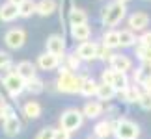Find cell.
Wrapping results in <instances>:
<instances>
[{"label":"cell","instance_id":"obj_8","mask_svg":"<svg viewBox=\"0 0 151 139\" xmlns=\"http://www.w3.org/2000/svg\"><path fill=\"white\" fill-rule=\"evenodd\" d=\"M149 22H151V19L146 11H134V13H131L127 17V28L132 30L134 33H144L147 30Z\"/></svg>","mask_w":151,"mask_h":139},{"label":"cell","instance_id":"obj_1","mask_svg":"<svg viewBox=\"0 0 151 139\" xmlns=\"http://www.w3.org/2000/svg\"><path fill=\"white\" fill-rule=\"evenodd\" d=\"M99 19H101V24L104 26V30H114L121 21L127 19V6L112 0L101 9Z\"/></svg>","mask_w":151,"mask_h":139},{"label":"cell","instance_id":"obj_7","mask_svg":"<svg viewBox=\"0 0 151 139\" xmlns=\"http://www.w3.org/2000/svg\"><path fill=\"white\" fill-rule=\"evenodd\" d=\"M45 48H47V52H50V54L58 56L60 60H63L65 48H67L65 35H63V33H50L47 37V41H45Z\"/></svg>","mask_w":151,"mask_h":139},{"label":"cell","instance_id":"obj_15","mask_svg":"<svg viewBox=\"0 0 151 139\" xmlns=\"http://www.w3.org/2000/svg\"><path fill=\"white\" fill-rule=\"evenodd\" d=\"M69 35H71L73 41L84 43L91 39V26L90 22L88 24H78V26H69Z\"/></svg>","mask_w":151,"mask_h":139},{"label":"cell","instance_id":"obj_11","mask_svg":"<svg viewBox=\"0 0 151 139\" xmlns=\"http://www.w3.org/2000/svg\"><path fill=\"white\" fill-rule=\"evenodd\" d=\"M36 65H37V69L39 71H56L58 67L62 65V60L58 56H54V54H50V52H41V54L37 56V61H36Z\"/></svg>","mask_w":151,"mask_h":139},{"label":"cell","instance_id":"obj_43","mask_svg":"<svg viewBox=\"0 0 151 139\" xmlns=\"http://www.w3.org/2000/svg\"><path fill=\"white\" fill-rule=\"evenodd\" d=\"M116 2H121V4H125V6H127V4L131 2V0H116Z\"/></svg>","mask_w":151,"mask_h":139},{"label":"cell","instance_id":"obj_40","mask_svg":"<svg viewBox=\"0 0 151 139\" xmlns=\"http://www.w3.org/2000/svg\"><path fill=\"white\" fill-rule=\"evenodd\" d=\"M4 108H6V104L0 102V121H4Z\"/></svg>","mask_w":151,"mask_h":139},{"label":"cell","instance_id":"obj_13","mask_svg":"<svg viewBox=\"0 0 151 139\" xmlns=\"http://www.w3.org/2000/svg\"><path fill=\"white\" fill-rule=\"evenodd\" d=\"M67 24L69 26H78V24H88V11L82 8H77L75 4L69 6L67 11Z\"/></svg>","mask_w":151,"mask_h":139},{"label":"cell","instance_id":"obj_23","mask_svg":"<svg viewBox=\"0 0 151 139\" xmlns=\"http://www.w3.org/2000/svg\"><path fill=\"white\" fill-rule=\"evenodd\" d=\"M22 113H24L28 119H37V117H41L43 108L37 100H28V102H24V106H22Z\"/></svg>","mask_w":151,"mask_h":139},{"label":"cell","instance_id":"obj_32","mask_svg":"<svg viewBox=\"0 0 151 139\" xmlns=\"http://www.w3.org/2000/svg\"><path fill=\"white\" fill-rule=\"evenodd\" d=\"M114 74H116V71H114V69L106 67L104 71H101V82H103V84H108V85H112V84H114Z\"/></svg>","mask_w":151,"mask_h":139},{"label":"cell","instance_id":"obj_3","mask_svg":"<svg viewBox=\"0 0 151 139\" xmlns=\"http://www.w3.org/2000/svg\"><path fill=\"white\" fill-rule=\"evenodd\" d=\"M112 126H114L116 139H138L140 137V126L131 119L119 117V119L112 121Z\"/></svg>","mask_w":151,"mask_h":139},{"label":"cell","instance_id":"obj_30","mask_svg":"<svg viewBox=\"0 0 151 139\" xmlns=\"http://www.w3.org/2000/svg\"><path fill=\"white\" fill-rule=\"evenodd\" d=\"M114 89L116 91H123L125 87H129L131 85V82H129V74H125V72H116L114 74Z\"/></svg>","mask_w":151,"mask_h":139},{"label":"cell","instance_id":"obj_44","mask_svg":"<svg viewBox=\"0 0 151 139\" xmlns=\"http://www.w3.org/2000/svg\"><path fill=\"white\" fill-rule=\"evenodd\" d=\"M88 139H99V137H95V135H93V137H88Z\"/></svg>","mask_w":151,"mask_h":139},{"label":"cell","instance_id":"obj_17","mask_svg":"<svg viewBox=\"0 0 151 139\" xmlns=\"http://www.w3.org/2000/svg\"><path fill=\"white\" fill-rule=\"evenodd\" d=\"M119 33V48H134L138 45V35L129 28H121L118 30Z\"/></svg>","mask_w":151,"mask_h":139},{"label":"cell","instance_id":"obj_19","mask_svg":"<svg viewBox=\"0 0 151 139\" xmlns=\"http://www.w3.org/2000/svg\"><path fill=\"white\" fill-rule=\"evenodd\" d=\"M54 11H58V2H56V0H37L36 15H39V17H50Z\"/></svg>","mask_w":151,"mask_h":139},{"label":"cell","instance_id":"obj_4","mask_svg":"<svg viewBox=\"0 0 151 139\" xmlns=\"http://www.w3.org/2000/svg\"><path fill=\"white\" fill-rule=\"evenodd\" d=\"M84 113L82 109H77V108H67L65 111L60 115V128L67 130V132H77L84 123Z\"/></svg>","mask_w":151,"mask_h":139},{"label":"cell","instance_id":"obj_18","mask_svg":"<svg viewBox=\"0 0 151 139\" xmlns=\"http://www.w3.org/2000/svg\"><path fill=\"white\" fill-rule=\"evenodd\" d=\"M99 41L106 46V48L116 50V48H119V33H118L116 28H114V30H104Z\"/></svg>","mask_w":151,"mask_h":139},{"label":"cell","instance_id":"obj_37","mask_svg":"<svg viewBox=\"0 0 151 139\" xmlns=\"http://www.w3.org/2000/svg\"><path fill=\"white\" fill-rule=\"evenodd\" d=\"M54 139H71V132H67V130H63V128H56Z\"/></svg>","mask_w":151,"mask_h":139},{"label":"cell","instance_id":"obj_27","mask_svg":"<svg viewBox=\"0 0 151 139\" xmlns=\"http://www.w3.org/2000/svg\"><path fill=\"white\" fill-rule=\"evenodd\" d=\"M149 76H151V69L146 67V65H140V67H136L134 71H132V82L136 85H142Z\"/></svg>","mask_w":151,"mask_h":139},{"label":"cell","instance_id":"obj_12","mask_svg":"<svg viewBox=\"0 0 151 139\" xmlns=\"http://www.w3.org/2000/svg\"><path fill=\"white\" fill-rule=\"evenodd\" d=\"M15 72L19 74L24 82H30L32 78L37 76V65H36V63H32L30 60H22V61H19L15 65Z\"/></svg>","mask_w":151,"mask_h":139},{"label":"cell","instance_id":"obj_20","mask_svg":"<svg viewBox=\"0 0 151 139\" xmlns=\"http://www.w3.org/2000/svg\"><path fill=\"white\" fill-rule=\"evenodd\" d=\"M82 113L86 119H97L99 115H103V102L101 100H90L84 104Z\"/></svg>","mask_w":151,"mask_h":139},{"label":"cell","instance_id":"obj_21","mask_svg":"<svg viewBox=\"0 0 151 139\" xmlns=\"http://www.w3.org/2000/svg\"><path fill=\"white\" fill-rule=\"evenodd\" d=\"M119 96L123 98V100L127 104H134L140 100V96H142V89H140V85H129V87H125L123 91H119Z\"/></svg>","mask_w":151,"mask_h":139},{"label":"cell","instance_id":"obj_38","mask_svg":"<svg viewBox=\"0 0 151 139\" xmlns=\"http://www.w3.org/2000/svg\"><path fill=\"white\" fill-rule=\"evenodd\" d=\"M140 63L151 69V48H147V50H146V56H144V60H142Z\"/></svg>","mask_w":151,"mask_h":139},{"label":"cell","instance_id":"obj_39","mask_svg":"<svg viewBox=\"0 0 151 139\" xmlns=\"http://www.w3.org/2000/svg\"><path fill=\"white\" fill-rule=\"evenodd\" d=\"M140 87H142V91H144V93H151V76H149L146 82L140 85Z\"/></svg>","mask_w":151,"mask_h":139},{"label":"cell","instance_id":"obj_33","mask_svg":"<svg viewBox=\"0 0 151 139\" xmlns=\"http://www.w3.org/2000/svg\"><path fill=\"white\" fill-rule=\"evenodd\" d=\"M54 132H56V128H52V126H45V128H41L37 132L36 139H54Z\"/></svg>","mask_w":151,"mask_h":139},{"label":"cell","instance_id":"obj_5","mask_svg":"<svg viewBox=\"0 0 151 139\" xmlns=\"http://www.w3.org/2000/svg\"><path fill=\"white\" fill-rule=\"evenodd\" d=\"M0 82H2L6 93H8L11 98L19 96L22 91H26V82H24V80H22L17 72H9V74L0 76Z\"/></svg>","mask_w":151,"mask_h":139},{"label":"cell","instance_id":"obj_35","mask_svg":"<svg viewBox=\"0 0 151 139\" xmlns=\"http://www.w3.org/2000/svg\"><path fill=\"white\" fill-rule=\"evenodd\" d=\"M138 104H140V108L144 111H151V93L142 91V96H140V100H138Z\"/></svg>","mask_w":151,"mask_h":139},{"label":"cell","instance_id":"obj_22","mask_svg":"<svg viewBox=\"0 0 151 139\" xmlns=\"http://www.w3.org/2000/svg\"><path fill=\"white\" fill-rule=\"evenodd\" d=\"M114 134V126H112V121H101L93 126V135L99 137V139H106Z\"/></svg>","mask_w":151,"mask_h":139},{"label":"cell","instance_id":"obj_31","mask_svg":"<svg viewBox=\"0 0 151 139\" xmlns=\"http://www.w3.org/2000/svg\"><path fill=\"white\" fill-rule=\"evenodd\" d=\"M112 54H114L112 50L106 48V46H104L101 41H97V60H99V61H110Z\"/></svg>","mask_w":151,"mask_h":139},{"label":"cell","instance_id":"obj_9","mask_svg":"<svg viewBox=\"0 0 151 139\" xmlns=\"http://www.w3.org/2000/svg\"><path fill=\"white\" fill-rule=\"evenodd\" d=\"M108 65L110 69H114L116 72H125V74H129V71H132V57L131 56H127L123 54V52H114L112 57H110V61H108Z\"/></svg>","mask_w":151,"mask_h":139},{"label":"cell","instance_id":"obj_10","mask_svg":"<svg viewBox=\"0 0 151 139\" xmlns=\"http://www.w3.org/2000/svg\"><path fill=\"white\" fill-rule=\"evenodd\" d=\"M75 54H77L84 63L95 61V60H97V41H84V43H78L77 48H75Z\"/></svg>","mask_w":151,"mask_h":139},{"label":"cell","instance_id":"obj_41","mask_svg":"<svg viewBox=\"0 0 151 139\" xmlns=\"http://www.w3.org/2000/svg\"><path fill=\"white\" fill-rule=\"evenodd\" d=\"M8 2H11V4H15V6H21L24 0H8Z\"/></svg>","mask_w":151,"mask_h":139},{"label":"cell","instance_id":"obj_6","mask_svg":"<svg viewBox=\"0 0 151 139\" xmlns=\"http://www.w3.org/2000/svg\"><path fill=\"white\" fill-rule=\"evenodd\" d=\"M26 37H28V33H26L24 28H21V26L9 28V30L4 33V45L8 46L9 50H21L26 43Z\"/></svg>","mask_w":151,"mask_h":139},{"label":"cell","instance_id":"obj_28","mask_svg":"<svg viewBox=\"0 0 151 139\" xmlns=\"http://www.w3.org/2000/svg\"><path fill=\"white\" fill-rule=\"evenodd\" d=\"M36 6H37V0H24L19 6V15L22 19H30L32 15H36Z\"/></svg>","mask_w":151,"mask_h":139},{"label":"cell","instance_id":"obj_29","mask_svg":"<svg viewBox=\"0 0 151 139\" xmlns=\"http://www.w3.org/2000/svg\"><path fill=\"white\" fill-rule=\"evenodd\" d=\"M26 91L30 93V95H39V93L45 91V82L39 76L32 78L30 82H26Z\"/></svg>","mask_w":151,"mask_h":139},{"label":"cell","instance_id":"obj_14","mask_svg":"<svg viewBox=\"0 0 151 139\" xmlns=\"http://www.w3.org/2000/svg\"><path fill=\"white\" fill-rule=\"evenodd\" d=\"M19 6L11 4V2H4L0 4V22H6V24H9V22H13L19 19Z\"/></svg>","mask_w":151,"mask_h":139},{"label":"cell","instance_id":"obj_34","mask_svg":"<svg viewBox=\"0 0 151 139\" xmlns=\"http://www.w3.org/2000/svg\"><path fill=\"white\" fill-rule=\"evenodd\" d=\"M11 56H9V52H6V50H0V71H6L9 65H11Z\"/></svg>","mask_w":151,"mask_h":139},{"label":"cell","instance_id":"obj_16","mask_svg":"<svg viewBox=\"0 0 151 139\" xmlns=\"http://www.w3.org/2000/svg\"><path fill=\"white\" fill-rule=\"evenodd\" d=\"M2 128H4V134L8 135V137H15L21 132V121L17 119L15 113L6 115L4 121H2Z\"/></svg>","mask_w":151,"mask_h":139},{"label":"cell","instance_id":"obj_36","mask_svg":"<svg viewBox=\"0 0 151 139\" xmlns=\"http://www.w3.org/2000/svg\"><path fill=\"white\" fill-rule=\"evenodd\" d=\"M138 45L146 46V48H151V30H146L144 33L138 35Z\"/></svg>","mask_w":151,"mask_h":139},{"label":"cell","instance_id":"obj_25","mask_svg":"<svg viewBox=\"0 0 151 139\" xmlns=\"http://www.w3.org/2000/svg\"><path fill=\"white\" fill-rule=\"evenodd\" d=\"M82 60L75 54V52H71V54H65L63 56V60H62V65L63 67H67L71 72H75V71H80V67H82Z\"/></svg>","mask_w":151,"mask_h":139},{"label":"cell","instance_id":"obj_2","mask_svg":"<svg viewBox=\"0 0 151 139\" xmlns=\"http://www.w3.org/2000/svg\"><path fill=\"white\" fill-rule=\"evenodd\" d=\"M84 80L86 76H80V74H75V72H65V74H58V80L54 82V85H56V91L75 95V93H80Z\"/></svg>","mask_w":151,"mask_h":139},{"label":"cell","instance_id":"obj_42","mask_svg":"<svg viewBox=\"0 0 151 139\" xmlns=\"http://www.w3.org/2000/svg\"><path fill=\"white\" fill-rule=\"evenodd\" d=\"M0 84H2V82H0ZM0 102H2V104H6V96L2 95V89H0Z\"/></svg>","mask_w":151,"mask_h":139},{"label":"cell","instance_id":"obj_24","mask_svg":"<svg viewBox=\"0 0 151 139\" xmlns=\"http://www.w3.org/2000/svg\"><path fill=\"white\" fill-rule=\"evenodd\" d=\"M118 95V91L114 89V85H108V84H103L99 82V87H97V98H99L101 102H108V100H112V98Z\"/></svg>","mask_w":151,"mask_h":139},{"label":"cell","instance_id":"obj_26","mask_svg":"<svg viewBox=\"0 0 151 139\" xmlns=\"http://www.w3.org/2000/svg\"><path fill=\"white\" fill-rule=\"evenodd\" d=\"M97 87H99V84H97L93 78H88V76H86L84 84H82V89H80V95L86 96V98H91V96L97 95Z\"/></svg>","mask_w":151,"mask_h":139}]
</instances>
